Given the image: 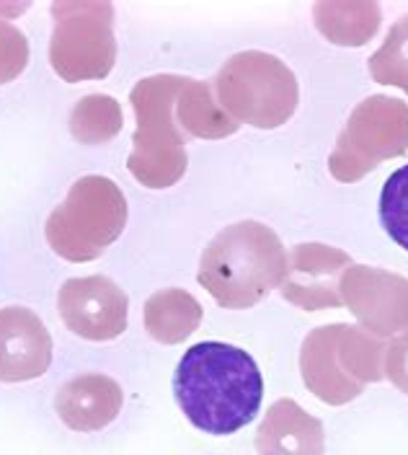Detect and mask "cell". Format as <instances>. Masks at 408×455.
Masks as SVG:
<instances>
[{
  "instance_id": "obj_1",
  "label": "cell",
  "mask_w": 408,
  "mask_h": 455,
  "mask_svg": "<svg viewBox=\"0 0 408 455\" xmlns=\"http://www.w3.org/2000/svg\"><path fill=\"white\" fill-rule=\"evenodd\" d=\"M174 396L197 429L207 435H233L259 414L262 370L240 347L200 341L184 352L176 368Z\"/></svg>"
},
{
  "instance_id": "obj_2",
  "label": "cell",
  "mask_w": 408,
  "mask_h": 455,
  "mask_svg": "<svg viewBox=\"0 0 408 455\" xmlns=\"http://www.w3.org/2000/svg\"><path fill=\"white\" fill-rule=\"evenodd\" d=\"M287 251L259 220L223 228L204 249L197 280L223 308H251L282 284Z\"/></svg>"
},
{
  "instance_id": "obj_3",
  "label": "cell",
  "mask_w": 408,
  "mask_h": 455,
  "mask_svg": "<svg viewBox=\"0 0 408 455\" xmlns=\"http://www.w3.org/2000/svg\"><path fill=\"white\" fill-rule=\"evenodd\" d=\"M300 372L313 396L344 406L385 378V344L362 326H318L302 341Z\"/></svg>"
},
{
  "instance_id": "obj_4",
  "label": "cell",
  "mask_w": 408,
  "mask_h": 455,
  "mask_svg": "<svg viewBox=\"0 0 408 455\" xmlns=\"http://www.w3.org/2000/svg\"><path fill=\"white\" fill-rule=\"evenodd\" d=\"M184 76H150L132 88L129 104L137 116L129 173L147 189H169L186 173V140L176 122V99Z\"/></svg>"
},
{
  "instance_id": "obj_5",
  "label": "cell",
  "mask_w": 408,
  "mask_h": 455,
  "mask_svg": "<svg viewBox=\"0 0 408 455\" xmlns=\"http://www.w3.org/2000/svg\"><path fill=\"white\" fill-rule=\"evenodd\" d=\"M127 226V199L106 176H81L44 223L50 249L67 261H93Z\"/></svg>"
},
{
  "instance_id": "obj_6",
  "label": "cell",
  "mask_w": 408,
  "mask_h": 455,
  "mask_svg": "<svg viewBox=\"0 0 408 455\" xmlns=\"http://www.w3.org/2000/svg\"><path fill=\"white\" fill-rule=\"evenodd\" d=\"M215 99L235 122L259 130L285 124L297 109V78L279 57L248 50L233 55L215 78Z\"/></svg>"
},
{
  "instance_id": "obj_7",
  "label": "cell",
  "mask_w": 408,
  "mask_h": 455,
  "mask_svg": "<svg viewBox=\"0 0 408 455\" xmlns=\"http://www.w3.org/2000/svg\"><path fill=\"white\" fill-rule=\"evenodd\" d=\"M50 62L65 84L101 81L117 62L112 3H52Z\"/></svg>"
},
{
  "instance_id": "obj_8",
  "label": "cell",
  "mask_w": 408,
  "mask_h": 455,
  "mask_svg": "<svg viewBox=\"0 0 408 455\" xmlns=\"http://www.w3.org/2000/svg\"><path fill=\"white\" fill-rule=\"evenodd\" d=\"M406 150L408 104L378 93L354 107L328 158V171L336 181L354 184Z\"/></svg>"
},
{
  "instance_id": "obj_9",
  "label": "cell",
  "mask_w": 408,
  "mask_h": 455,
  "mask_svg": "<svg viewBox=\"0 0 408 455\" xmlns=\"http://www.w3.org/2000/svg\"><path fill=\"white\" fill-rule=\"evenodd\" d=\"M341 300L373 337L408 331V280L396 272L351 264L341 277Z\"/></svg>"
},
{
  "instance_id": "obj_10",
  "label": "cell",
  "mask_w": 408,
  "mask_h": 455,
  "mask_svg": "<svg viewBox=\"0 0 408 455\" xmlns=\"http://www.w3.org/2000/svg\"><path fill=\"white\" fill-rule=\"evenodd\" d=\"M58 308L65 326L81 339L112 341L127 331V292L104 275L67 280L59 287Z\"/></svg>"
},
{
  "instance_id": "obj_11",
  "label": "cell",
  "mask_w": 408,
  "mask_h": 455,
  "mask_svg": "<svg viewBox=\"0 0 408 455\" xmlns=\"http://www.w3.org/2000/svg\"><path fill=\"white\" fill-rule=\"evenodd\" d=\"M351 264V256L336 246L300 243L287 259L279 292L287 303L302 311L341 308V277Z\"/></svg>"
},
{
  "instance_id": "obj_12",
  "label": "cell",
  "mask_w": 408,
  "mask_h": 455,
  "mask_svg": "<svg viewBox=\"0 0 408 455\" xmlns=\"http://www.w3.org/2000/svg\"><path fill=\"white\" fill-rule=\"evenodd\" d=\"M52 363V337L44 321L24 306L0 311V380L27 383L42 378Z\"/></svg>"
},
{
  "instance_id": "obj_13",
  "label": "cell",
  "mask_w": 408,
  "mask_h": 455,
  "mask_svg": "<svg viewBox=\"0 0 408 455\" xmlns=\"http://www.w3.org/2000/svg\"><path fill=\"white\" fill-rule=\"evenodd\" d=\"M124 394L114 378L83 372L62 383L55 398L59 419L75 432H98L112 425L122 411Z\"/></svg>"
},
{
  "instance_id": "obj_14",
  "label": "cell",
  "mask_w": 408,
  "mask_h": 455,
  "mask_svg": "<svg viewBox=\"0 0 408 455\" xmlns=\"http://www.w3.org/2000/svg\"><path fill=\"white\" fill-rule=\"evenodd\" d=\"M259 455H323L326 429L297 401L279 398L269 406L256 432Z\"/></svg>"
},
{
  "instance_id": "obj_15",
  "label": "cell",
  "mask_w": 408,
  "mask_h": 455,
  "mask_svg": "<svg viewBox=\"0 0 408 455\" xmlns=\"http://www.w3.org/2000/svg\"><path fill=\"white\" fill-rule=\"evenodd\" d=\"M313 19L323 36L341 47H362L378 34L382 13L373 0H321Z\"/></svg>"
},
{
  "instance_id": "obj_16",
  "label": "cell",
  "mask_w": 408,
  "mask_h": 455,
  "mask_svg": "<svg viewBox=\"0 0 408 455\" xmlns=\"http://www.w3.org/2000/svg\"><path fill=\"white\" fill-rule=\"evenodd\" d=\"M202 323L200 300L178 287L158 290L145 300L147 334L161 344H181Z\"/></svg>"
},
{
  "instance_id": "obj_17",
  "label": "cell",
  "mask_w": 408,
  "mask_h": 455,
  "mask_svg": "<svg viewBox=\"0 0 408 455\" xmlns=\"http://www.w3.org/2000/svg\"><path fill=\"white\" fill-rule=\"evenodd\" d=\"M176 122L192 138L220 140L238 132V122L220 109L215 91L202 81L184 78V85L176 99Z\"/></svg>"
},
{
  "instance_id": "obj_18",
  "label": "cell",
  "mask_w": 408,
  "mask_h": 455,
  "mask_svg": "<svg viewBox=\"0 0 408 455\" xmlns=\"http://www.w3.org/2000/svg\"><path fill=\"white\" fill-rule=\"evenodd\" d=\"M124 127V116L117 99L104 93H90L81 99L70 112V135L83 145H98V142L117 138Z\"/></svg>"
},
{
  "instance_id": "obj_19",
  "label": "cell",
  "mask_w": 408,
  "mask_h": 455,
  "mask_svg": "<svg viewBox=\"0 0 408 455\" xmlns=\"http://www.w3.org/2000/svg\"><path fill=\"white\" fill-rule=\"evenodd\" d=\"M370 76L380 85H393L408 93V16L398 19L382 47L370 57Z\"/></svg>"
},
{
  "instance_id": "obj_20",
  "label": "cell",
  "mask_w": 408,
  "mask_h": 455,
  "mask_svg": "<svg viewBox=\"0 0 408 455\" xmlns=\"http://www.w3.org/2000/svg\"><path fill=\"white\" fill-rule=\"evenodd\" d=\"M380 220L388 235L408 251V166L385 179L380 192Z\"/></svg>"
},
{
  "instance_id": "obj_21",
  "label": "cell",
  "mask_w": 408,
  "mask_h": 455,
  "mask_svg": "<svg viewBox=\"0 0 408 455\" xmlns=\"http://www.w3.org/2000/svg\"><path fill=\"white\" fill-rule=\"evenodd\" d=\"M29 65V42L27 34L5 19H0V85L19 78Z\"/></svg>"
},
{
  "instance_id": "obj_22",
  "label": "cell",
  "mask_w": 408,
  "mask_h": 455,
  "mask_svg": "<svg viewBox=\"0 0 408 455\" xmlns=\"http://www.w3.org/2000/svg\"><path fill=\"white\" fill-rule=\"evenodd\" d=\"M385 378H390L398 391L408 394V331L385 347Z\"/></svg>"
}]
</instances>
